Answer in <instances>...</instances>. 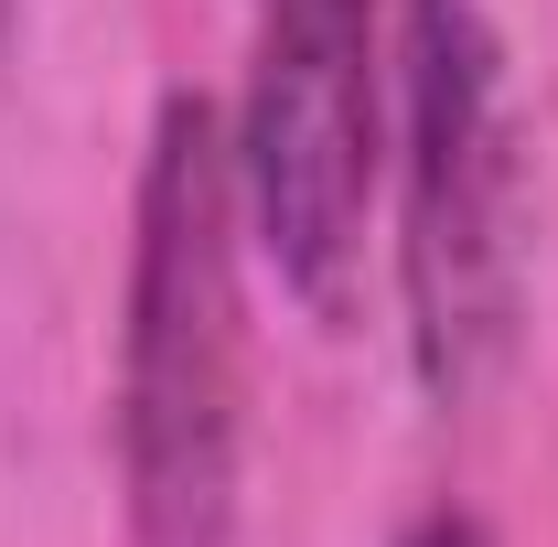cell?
Here are the masks:
<instances>
[{
    "label": "cell",
    "mask_w": 558,
    "mask_h": 547,
    "mask_svg": "<svg viewBox=\"0 0 558 547\" xmlns=\"http://www.w3.org/2000/svg\"><path fill=\"white\" fill-rule=\"evenodd\" d=\"M226 139H236L247 247L312 323H344L365 279L376 172H387L376 0H258V65Z\"/></svg>",
    "instance_id": "3957f363"
},
{
    "label": "cell",
    "mask_w": 558,
    "mask_h": 547,
    "mask_svg": "<svg viewBox=\"0 0 558 547\" xmlns=\"http://www.w3.org/2000/svg\"><path fill=\"white\" fill-rule=\"evenodd\" d=\"M247 215L226 108L172 86L130 205L119 301V515L130 547H236L247 473Z\"/></svg>",
    "instance_id": "6da1fadb"
},
{
    "label": "cell",
    "mask_w": 558,
    "mask_h": 547,
    "mask_svg": "<svg viewBox=\"0 0 558 547\" xmlns=\"http://www.w3.org/2000/svg\"><path fill=\"white\" fill-rule=\"evenodd\" d=\"M398 290H409L418 387L462 409L515 343V139H505V44L484 0L398 11Z\"/></svg>",
    "instance_id": "7a4b0ae2"
},
{
    "label": "cell",
    "mask_w": 558,
    "mask_h": 547,
    "mask_svg": "<svg viewBox=\"0 0 558 547\" xmlns=\"http://www.w3.org/2000/svg\"><path fill=\"white\" fill-rule=\"evenodd\" d=\"M398 547H494V526L462 515V505H418L409 526H398Z\"/></svg>",
    "instance_id": "277c9868"
}]
</instances>
